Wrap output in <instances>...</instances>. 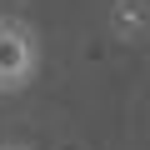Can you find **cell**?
<instances>
[{"label": "cell", "instance_id": "6da1fadb", "mask_svg": "<svg viewBox=\"0 0 150 150\" xmlns=\"http://www.w3.org/2000/svg\"><path fill=\"white\" fill-rule=\"evenodd\" d=\"M45 65L40 30L25 15H0V95H25Z\"/></svg>", "mask_w": 150, "mask_h": 150}, {"label": "cell", "instance_id": "7a4b0ae2", "mask_svg": "<svg viewBox=\"0 0 150 150\" xmlns=\"http://www.w3.org/2000/svg\"><path fill=\"white\" fill-rule=\"evenodd\" d=\"M110 35L120 45H145V35H150V5L145 0H110Z\"/></svg>", "mask_w": 150, "mask_h": 150}, {"label": "cell", "instance_id": "3957f363", "mask_svg": "<svg viewBox=\"0 0 150 150\" xmlns=\"http://www.w3.org/2000/svg\"><path fill=\"white\" fill-rule=\"evenodd\" d=\"M0 150H30V145H15V140H0Z\"/></svg>", "mask_w": 150, "mask_h": 150}]
</instances>
